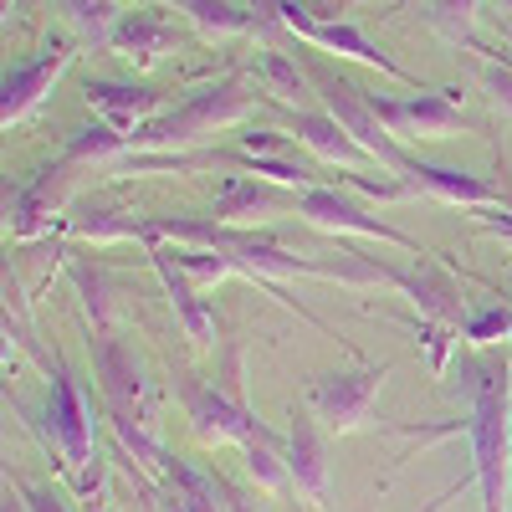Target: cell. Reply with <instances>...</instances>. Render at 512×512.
<instances>
[{"label":"cell","mask_w":512,"mask_h":512,"mask_svg":"<svg viewBox=\"0 0 512 512\" xmlns=\"http://www.w3.org/2000/svg\"><path fill=\"white\" fill-rule=\"evenodd\" d=\"M164 477L175 482V507H180V512H226L221 487L210 482L200 466H190V461H169V472H164Z\"/></svg>","instance_id":"obj_20"},{"label":"cell","mask_w":512,"mask_h":512,"mask_svg":"<svg viewBox=\"0 0 512 512\" xmlns=\"http://www.w3.org/2000/svg\"><path fill=\"white\" fill-rule=\"evenodd\" d=\"M180 6L200 26H210V31H246V26H256V16L241 11V6H231V0H180Z\"/></svg>","instance_id":"obj_21"},{"label":"cell","mask_w":512,"mask_h":512,"mask_svg":"<svg viewBox=\"0 0 512 512\" xmlns=\"http://www.w3.org/2000/svg\"><path fill=\"white\" fill-rule=\"evenodd\" d=\"M400 175L415 195H431V200H446V205H497L502 190L477 180V175H466V169H446V164H425L415 154H405L400 164Z\"/></svg>","instance_id":"obj_11"},{"label":"cell","mask_w":512,"mask_h":512,"mask_svg":"<svg viewBox=\"0 0 512 512\" xmlns=\"http://www.w3.org/2000/svg\"><path fill=\"white\" fill-rule=\"evenodd\" d=\"M52 436L62 451V466L77 477V487H93L98 482V461H93V415L82 405L77 384L62 364H52Z\"/></svg>","instance_id":"obj_6"},{"label":"cell","mask_w":512,"mask_h":512,"mask_svg":"<svg viewBox=\"0 0 512 512\" xmlns=\"http://www.w3.org/2000/svg\"><path fill=\"white\" fill-rule=\"evenodd\" d=\"M21 492H26L31 512H72V507H67V502H62L52 487H26V482H21Z\"/></svg>","instance_id":"obj_29"},{"label":"cell","mask_w":512,"mask_h":512,"mask_svg":"<svg viewBox=\"0 0 512 512\" xmlns=\"http://www.w3.org/2000/svg\"><path fill=\"white\" fill-rule=\"evenodd\" d=\"M246 108H251V98L236 88V82H221V88H205V93H195L185 108L164 113L159 123H144L139 134H134V144L180 149V144H190V139H200V134H216V128L236 123Z\"/></svg>","instance_id":"obj_3"},{"label":"cell","mask_w":512,"mask_h":512,"mask_svg":"<svg viewBox=\"0 0 512 512\" xmlns=\"http://www.w3.org/2000/svg\"><path fill=\"white\" fill-rule=\"evenodd\" d=\"M154 272L164 277V292H169V303H175V313H180V323L190 333V344L195 349H216V313L200 303V287H190V277L169 262L164 246H154Z\"/></svg>","instance_id":"obj_13"},{"label":"cell","mask_w":512,"mask_h":512,"mask_svg":"<svg viewBox=\"0 0 512 512\" xmlns=\"http://www.w3.org/2000/svg\"><path fill=\"white\" fill-rule=\"evenodd\" d=\"M62 11L88 31V36H103L108 31V16H113V6L108 0H62Z\"/></svg>","instance_id":"obj_24"},{"label":"cell","mask_w":512,"mask_h":512,"mask_svg":"<svg viewBox=\"0 0 512 512\" xmlns=\"http://www.w3.org/2000/svg\"><path fill=\"white\" fill-rule=\"evenodd\" d=\"M497 6H502V11H507V16H512V0H497Z\"/></svg>","instance_id":"obj_32"},{"label":"cell","mask_w":512,"mask_h":512,"mask_svg":"<svg viewBox=\"0 0 512 512\" xmlns=\"http://www.w3.org/2000/svg\"><path fill=\"white\" fill-rule=\"evenodd\" d=\"M246 451V472H251V482L262 487V492H292L297 482H292V466H287V446H277L272 436H267V425L256 420V431H251V441L241 446Z\"/></svg>","instance_id":"obj_19"},{"label":"cell","mask_w":512,"mask_h":512,"mask_svg":"<svg viewBox=\"0 0 512 512\" xmlns=\"http://www.w3.org/2000/svg\"><path fill=\"white\" fill-rule=\"evenodd\" d=\"M93 369H98V384H103V400H108V415H113V431L118 441L134 451V461L144 472H169V461L159 451V441L149 436V390H144V369L134 359V349L113 338L108 328L93 333Z\"/></svg>","instance_id":"obj_2"},{"label":"cell","mask_w":512,"mask_h":512,"mask_svg":"<svg viewBox=\"0 0 512 512\" xmlns=\"http://www.w3.org/2000/svg\"><path fill=\"white\" fill-rule=\"evenodd\" d=\"M431 6H436V21H441L451 36H466V31H472L477 0H431Z\"/></svg>","instance_id":"obj_27"},{"label":"cell","mask_w":512,"mask_h":512,"mask_svg":"<svg viewBox=\"0 0 512 512\" xmlns=\"http://www.w3.org/2000/svg\"><path fill=\"white\" fill-rule=\"evenodd\" d=\"M287 123H292V134H297V144H308L313 154H323V159H333V164H344V169H354V164H364L369 154L338 128L333 118H313V113H287Z\"/></svg>","instance_id":"obj_18"},{"label":"cell","mask_w":512,"mask_h":512,"mask_svg":"<svg viewBox=\"0 0 512 512\" xmlns=\"http://www.w3.org/2000/svg\"><path fill=\"white\" fill-rule=\"evenodd\" d=\"M384 374H390L384 364H369V369H354V374H323V379H313V390H308L313 420H323L328 431H338V436L364 431V425L374 420Z\"/></svg>","instance_id":"obj_4"},{"label":"cell","mask_w":512,"mask_h":512,"mask_svg":"<svg viewBox=\"0 0 512 512\" xmlns=\"http://www.w3.org/2000/svg\"><path fill=\"white\" fill-rule=\"evenodd\" d=\"M297 216H303L308 226H318V231H349V236H369V241H384V246H405L410 256H425L405 231H395L390 221H379V216H369L364 205H354V200H344L338 190H303V200H297Z\"/></svg>","instance_id":"obj_8"},{"label":"cell","mask_w":512,"mask_h":512,"mask_svg":"<svg viewBox=\"0 0 512 512\" xmlns=\"http://www.w3.org/2000/svg\"><path fill=\"white\" fill-rule=\"evenodd\" d=\"M482 226H487V231H492V236H502V241H507V246H512V216H487V221H482Z\"/></svg>","instance_id":"obj_31"},{"label":"cell","mask_w":512,"mask_h":512,"mask_svg":"<svg viewBox=\"0 0 512 512\" xmlns=\"http://www.w3.org/2000/svg\"><path fill=\"white\" fill-rule=\"evenodd\" d=\"M185 415H190V431L205 446H246L256 431V415L241 405V395H226L216 384H200L195 374L185 379Z\"/></svg>","instance_id":"obj_7"},{"label":"cell","mask_w":512,"mask_h":512,"mask_svg":"<svg viewBox=\"0 0 512 512\" xmlns=\"http://www.w3.org/2000/svg\"><path fill=\"white\" fill-rule=\"evenodd\" d=\"M297 200H303V190H272V185H256V180H236L221 200H216V216L221 226L231 221H262V216H277V210H297Z\"/></svg>","instance_id":"obj_14"},{"label":"cell","mask_w":512,"mask_h":512,"mask_svg":"<svg viewBox=\"0 0 512 512\" xmlns=\"http://www.w3.org/2000/svg\"><path fill=\"white\" fill-rule=\"evenodd\" d=\"M313 82L323 88V103H328V118L344 128V134L369 154V159H379L384 169H395L400 175V164H405V149L390 139V128H384L379 118H374V108H369V98L354 88V82H344V77H333V72H313Z\"/></svg>","instance_id":"obj_5"},{"label":"cell","mask_w":512,"mask_h":512,"mask_svg":"<svg viewBox=\"0 0 512 512\" xmlns=\"http://www.w3.org/2000/svg\"><path fill=\"white\" fill-rule=\"evenodd\" d=\"M164 41H169V31L154 26V21H134V26L118 31V47H134L139 57H154V47H164Z\"/></svg>","instance_id":"obj_25"},{"label":"cell","mask_w":512,"mask_h":512,"mask_svg":"<svg viewBox=\"0 0 512 512\" xmlns=\"http://www.w3.org/2000/svg\"><path fill=\"white\" fill-rule=\"evenodd\" d=\"M72 277H77V292H82V303H88L93 323L103 328V323H108V297H103V277H98L93 267H77Z\"/></svg>","instance_id":"obj_26"},{"label":"cell","mask_w":512,"mask_h":512,"mask_svg":"<svg viewBox=\"0 0 512 512\" xmlns=\"http://www.w3.org/2000/svg\"><path fill=\"white\" fill-rule=\"evenodd\" d=\"M395 287H405V297L420 308V318L446 323V328H456V333H466V323H472V313H466V297H461V282L436 262V256H415L410 272L395 267Z\"/></svg>","instance_id":"obj_9"},{"label":"cell","mask_w":512,"mask_h":512,"mask_svg":"<svg viewBox=\"0 0 512 512\" xmlns=\"http://www.w3.org/2000/svg\"><path fill=\"white\" fill-rule=\"evenodd\" d=\"M497 338H512V313L507 308H487L466 323V344H497Z\"/></svg>","instance_id":"obj_23"},{"label":"cell","mask_w":512,"mask_h":512,"mask_svg":"<svg viewBox=\"0 0 512 512\" xmlns=\"http://www.w3.org/2000/svg\"><path fill=\"white\" fill-rule=\"evenodd\" d=\"M88 103L98 108V118L113 128V134H123V139H134L139 128H144V118L154 113V93H144V88H118V82H93Z\"/></svg>","instance_id":"obj_15"},{"label":"cell","mask_w":512,"mask_h":512,"mask_svg":"<svg viewBox=\"0 0 512 512\" xmlns=\"http://www.w3.org/2000/svg\"><path fill=\"white\" fill-rule=\"evenodd\" d=\"M267 82H272V88L277 93H308V82H303V72H297L282 52H272L267 57Z\"/></svg>","instance_id":"obj_28"},{"label":"cell","mask_w":512,"mask_h":512,"mask_svg":"<svg viewBox=\"0 0 512 512\" xmlns=\"http://www.w3.org/2000/svg\"><path fill=\"white\" fill-rule=\"evenodd\" d=\"M282 21H287L292 31H303V36L323 41V47H338V52H349V57H359V62H369V67H379V72H390V77H405L379 47H369V41H364L354 26H318V21H308L303 6H282Z\"/></svg>","instance_id":"obj_16"},{"label":"cell","mask_w":512,"mask_h":512,"mask_svg":"<svg viewBox=\"0 0 512 512\" xmlns=\"http://www.w3.org/2000/svg\"><path fill=\"white\" fill-rule=\"evenodd\" d=\"M369 108L400 139H441V134H456L461 128L456 103H446L436 93H425V98H369Z\"/></svg>","instance_id":"obj_10"},{"label":"cell","mask_w":512,"mask_h":512,"mask_svg":"<svg viewBox=\"0 0 512 512\" xmlns=\"http://www.w3.org/2000/svg\"><path fill=\"white\" fill-rule=\"evenodd\" d=\"M67 67V52H57V57H41V62H31V67H16V72H6V103H0V118L6 123H16V118H26L36 103H41V93L57 82V72Z\"/></svg>","instance_id":"obj_17"},{"label":"cell","mask_w":512,"mask_h":512,"mask_svg":"<svg viewBox=\"0 0 512 512\" xmlns=\"http://www.w3.org/2000/svg\"><path fill=\"white\" fill-rule=\"evenodd\" d=\"M0 512H31V502H26L21 482H6V502H0Z\"/></svg>","instance_id":"obj_30"},{"label":"cell","mask_w":512,"mask_h":512,"mask_svg":"<svg viewBox=\"0 0 512 512\" xmlns=\"http://www.w3.org/2000/svg\"><path fill=\"white\" fill-rule=\"evenodd\" d=\"M282 446H287V466H292L297 492H303L308 502H318V507H328L333 502V482H328V451H323L318 425L313 420H297Z\"/></svg>","instance_id":"obj_12"},{"label":"cell","mask_w":512,"mask_h":512,"mask_svg":"<svg viewBox=\"0 0 512 512\" xmlns=\"http://www.w3.org/2000/svg\"><path fill=\"white\" fill-rule=\"evenodd\" d=\"M466 390V441L477 456L482 512H512V369L502 354L461 359Z\"/></svg>","instance_id":"obj_1"},{"label":"cell","mask_w":512,"mask_h":512,"mask_svg":"<svg viewBox=\"0 0 512 512\" xmlns=\"http://www.w3.org/2000/svg\"><path fill=\"white\" fill-rule=\"evenodd\" d=\"M415 333H420V349H425V359H431V374L441 379V374H446V364H451V354H456V328L420 318V323H415Z\"/></svg>","instance_id":"obj_22"}]
</instances>
